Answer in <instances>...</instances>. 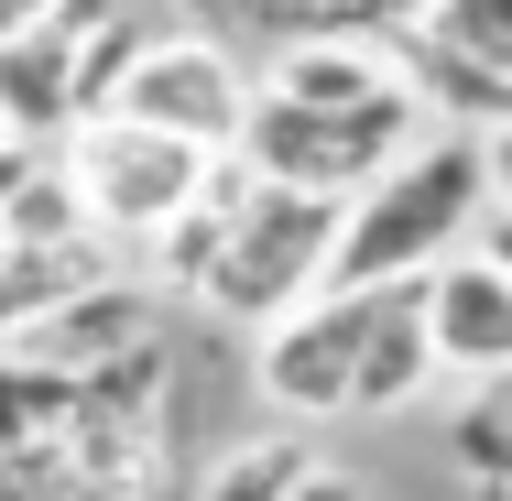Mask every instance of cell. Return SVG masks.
I'll return each mask as SVG.
<instances>
[{
	"instance_id": "obj_18",
	"label": "cell",
	"mask_w": 512,
	"mask_h": 501,
	"mask_svg": "<svg viewBox=\"0 0 512 501\" xmlns=\"http://www.w3.org/2000/svg\"><path fill=\"white\" fill-rule=\"evenodd\" d=\"M425 11H436V0H382V22H425Z\"/></svg>"
},
{
	"instance_id": "obj_13",
	"label": "cell",
	"mask_w": 512,
	"mask_h": 501,
	"mask_svg": "<svg viewBox=\"0 0 512 501\" xmlns=\"http://www.w3.org/2000/svg\"><path fill=\"white\" fill-rule=\"evenodd\" d=\"M447 458H458L469 491H502V480H512V393H502V382L458 393V414H447Z\"/></svg>"
},
{
	"instance_id": "obj_10",
	"label": "cell",
	"mask_w": 512,
	"mask_h": 501,
	"mask_svg": "<svg viewBox=\"0 0 512 501\" xmlns=\"http://www.w3.org/2000/svg\"><path fill=\"white\" fill-rule=\"evenodd\" d=\"M425 382H436V360H425V316H414V284H382V295H360L349 414H404Z\"/></svg>"
},
{
	"instance_id": "obj_5",
	"label": "cell",
	"mask_w": 512,
	"mask_h": 501,
	"mask_svg": "<svg viewBox=\"0 0 512 501\" xmlns=\"http://www.w3.org/2000/svg\"><path fill=\"white\" fill-rule=\"evenodd\" d=\"M240 109H251L240 55L207 44L197 22H175V33H153V44L120 66V88L99 99V120H131V131H153V142H186V153H207V164H229Z\"/></svg>"
},
{
	"instance_id": "obj_1",
	"label": "cell",
	"mask_w": 512,
	"mask_h": 501,
	"mask_svg": "<svg viewBox=\"0 0 512 501\" xmlns=\"http://www.w3.org/2000/svg\"><path fill=\"white\" fill-rule=\"evenodd\" d=\"M491 175H502V153H491V142L425 131L404 164H382L360 197L338 207V229H327V284H316V295H382V284H425V273L469 240V218L491 207Z\"/></svg>"
},
{
	"instance_id": "obj_8",
	"label": "cell",
	"mask_w": 512,
	"mask_h": 501,
	"mask_svg": "<svg viewBox=\"0 0 512 501\" xmlns=\"http://www.w3.org/2000/svg\"><path fill=\"white\" fill-rule=\"evenodd\" d=\"M251 99H273V109H371V99H404L393 33H327V44H284V55H262Z\"/></svg>"
},
{
	"instance_id": "obj_16",
	"label": "cell",
	"mask_w": 512,
	"mask_h": 501,
	"mask_svg": "<svg viewBox=\"0 0 512 501\" xmlns=\"http://www.w3.org/2000/svg\"><path fill=\"white\" fill-rule=\"evenodd\" d=\"M33 164H44V153H33V142H0V207L22 197V175H33Z\"/></svg>"
},
{
	"instance_id": "obj_12",
	"label": "cell",
	"mask_w": 512,
	"mask_h": 501,
	"mask_svg": "<svg viewBox=\"0 0 512 501\" xmlns=\"http://www.w3.org/2000/svg\"><path fill=\"white\" fill-rule=\"evenodd\" d=\"M306 469H316L306 436H240V447H229V458L197 480V501H284Z\"/></svg>"
},
{
	"instance_id": "obj_11",
	"label": "cell",
	"mask_w": 512,
	"mask_h": 501,
	"mask_svg": "<svg viewBox=\"0 0 512 501\" xmlns=\"http://www.w3.org/2000/svg\"><path fill=\"white\" fill-rule=\"evenodd\" d=\"M186 22L207 44H262V55L327 44V33H393L382 0H186Z\"/></svg>"
},
{
	"instance_id": "obj_6",
	"label": "cell",
	"mask_w": 512,
	"mask_h": 501,
	"mask_svg": "<svg viewBox=\"0 0 512 501\" xmlns=\"http://www.w3.org/2000/svg\"><path fill=\"white\" fill-rule=\"evenodd\" d=\"M349 360H360V295H306L295 316L251 327V382L273 414H349Z\"/></svg>"
},
{
	"instance_id": "obj_9",
	"label": "cell",
	"mask_w": 512,
	"mask_h": 501,
	"mask_svg": "<svg viewBox=\"0 0 512 501\" xmlns=\"http://www.w3.org/2000/svg\"><path fill=\"white\" fill-rule=\"evenodd\" d=\"M131 349H153V295H142V284H120V273H109L99 295L55 305L44 327H22V338H11V360H33V371H55V382H88V371L131 360Z\"/></svg>"
},
{
	"instance_id": "obj_7",
	"label": "cell",
	"mask_w": 512,
	"mask_h": 501,
	"mask_svg": "<svg viewBox=\"0 0 512 501\" xmlns=\"http://www.w3.org/2000/svg\"><path fill=\"white\" fill-rule=\"evenodd\" d=\"M414 316H425V360L436 382H502L512 371V262H480V251H447L425 284H414Z\"/></svg>"
},
{
	"instance_id": "obj_2",
	"label": "cell",
	"mask_w": 512,
	"mask_h": 501,
	"mask_svg": "<svg viewBox=\"0 0 512 501\" xmlns=\"http://www.w3.org/2000/svg\"><path fill=\"white\" fill-rule=\"evenodd\" d=\"M414 142H425L414 99H371V109H273V99H251V109H240L229 164H240L251 186H284V197L349 207L382 164H404Z\"/></svg>"
},
{
	"instance_id": "obj_3",
	"label": "cell",
	"mask_w": 512,
	"mask_h": 501,
	"mask_svg": "<svg viewBox=\"0 0 512 501\" xmlns=\"http://www.w3.org/2000/svg\"><path fill=\"white\" fill-rule=\"evenodd\" d=\"M327 229H338V207L284 197V186H240L218 240H207V273L186 295L207 316H229V327H273V316H295L327 284Z\"/></svg>"
},
{
	"instance_id": "obj_14",
	"label": "cell",
	"mask_w": 512,
	"mask_h": 501,
	"mask_svg": "<svg viewBox=\"0 0 512 501\" xmlns=\"http://www.w3.org/2000/svg\"><path fill=\"white\" fill-rule=\"evenodd\" d=\"M88 240V218H77V197H66V175H55V153L22 175V197L0 207V251H77Z\"/></svg>"
},
{
	"instance_id": "obj_19",
	"label": "cell",
	"mask_w": 512,
	"mask_h": 501,
	"mask_svg": "<svg viewBox=\"0 0 512 501\" xmlns=\"http://www.w3.org/2000/svg\"><path fill=\"white\" fill-rule=\"evenodd\" d=\"M0 142H11V131H0Z\"/></svg>"
},
{
	"instance_id": "obj_17",
	"label": "cell",
	"mask_w": 512,
	"mask_h": 501,
	"mask_svg": "<svg viewBox=\"0 0 512 501\" xmlns=\"http://www.w3.org/2000/svg\"><path fill=\"white\" fill-rule=\"evenodd\" d=\"M44 11H55V0H0V44H11V33H33Z\"/></svg>"
},
{
	"instance_id": "obj_4",
	"label": "cell",
	"mask_w": 512,
	"mask_h": 501,
	"mask_svg": "<svg viewBox=\"0 0 512 501\" xmlns=\"http://www.w3.org/2000/svg\"><path fill=\"white\" fill-rule=\"evenodd\" d=\"M55 175H66V197L88 218V240H164L207 186V153L186 142H153V131H131V120H77L66 142H55Z\"/></svg>"
},
{
	"instance_id": "obj_15",
	"label": "cell",
	"mask_w": 512,
	"mask_h": 501,
	"mask_svg": "<svg viewBox=\"0 0 512 501\" xmlns=\"http://www.w3.org/2000/svg\"><path fill=\"white\" fill-rule=\"evenodd\" d=\"M284 501H371V491H360L349 469H306V480H295V491H284Z\"/></svg>"
}]
</instances>
